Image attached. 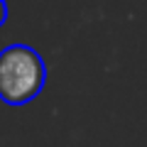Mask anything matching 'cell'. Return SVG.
Returning <instances> with one entry per match:
<instances>
[{"label":"cell","mask_w":147,"mask_h":147,"mask_svg":"<svg viewBox=\"0 0 147 147\" xmlns=\"http://www.w3.org/2000/svg\"><path fill=\"white\" fill-rule=\"evenodd\" d=\"M7 22V7H5V3H0V27Z\"/></svg>","instance_id":"obj_2"},{"label":"cell","mask_w":147,"mask_h":147,"mask_svg":"<svg viewBox=\"0 0 147 147\" xmlns=\"http://www.w3.org/2000/svg\"><path fill=\"white\" fill-rule=\"evenodd\" d=\"M47 84V66L32 47L12 44L0 52V100L25 105Z\"/></svg>","instance_id":"obj_1"}]
</instances>
